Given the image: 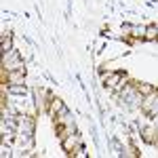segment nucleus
<instances>
[{
	"label": "nucleus",
	"mask_w": 158,
	"mask_h": 158,
	"mask_svg": "<svg viewBox=\"0 0 158 158\" xmlns=\"http://www.w3.org/2000/svg\"><path fill=\"white\" fill-rule=\"evenodd\" d=\"M2 68H4L6 72H13V70H25V68H23V61H21V57H19V53H17V51H11V53H6V55H4Z\"/></svg>",
	"instance_id": "nucleus-1"
},
{
	"label": "nucleus",
	"mask_w": 158,
	"mask_h": 158,
	"mask_svg": "<svg viewBox=\"0 0 158 158\" xmlns=\"http://www.w3.org/2000/svg\"><path fill=\"white\" fill-rule=\"evenodd\" d=\"M23 76L25 70H13V72H6V80L11 85H23Z\"/></svg>",
	"instance_id": "nucleus-2"
},
{
	"label": "nucleus",
	"mask_w": 158,
	"mask_h": 158,
	"mask_svg": "<svg viewBox=\"0 0 158 158\" xmlns=\"http://www.w3.org/2000/svg\"><path fill=\"white\" fill-rule=\"evenodd\" d=\"M74 146H80V137H78L76 133H70L65 139H63V148H65L68 152H72Z\"/></svg>",
	"instance_id": "nucleus-3"
},
{
	"label": "nucleus",
	"mask_w": 158,
	"mask_h": 158,
	"mask_svg": "<svg viewBox=\"0 0 158 158\" xmlns=\"http://www.w3.org/2000/svg\"><path fill=\"white\" fill-rule=\"evenodd\" d=\"M120 74H108L106 76V82H108V86H118L120 85Z\"/></svg>",
	"instance_id": "nucleus-4"
},
{
	"label": "nucleus",
	"mask_w": 158,
	"mask_h": 158,
	"mask_svg": "<svg viewBox=\"0 0 158 158\" xmlns=\"http://www.w3.org/2000/svg\"><path fill=\"white\" fill-rule=\"evenodd\" d=\"M2 53L6 55V53H11V36H6L2 40Z\"/></svg>",
	"instance_id": "nucleus-5"
},
{
	"label": "nucleus",
	"mask_w": 158,
	"mask_h": 158,
	"mask_svg": "<svg viewBox=\"0 0 158 158\" xmlns=\"http://www.w3.org/2000/svg\"><path fill=\"white\" fill-rule=\"evenodd\" d=\"M137 91H139L141 95H150V93H154V89L148 86V85H139V86H137Z\"/></svg>",
	"instance_id": "nucleus-6"
},
{
	"label": "nucleus",
	"mask_w": 158,
	"mask_h": 158,
	"mask_svg": "<svg viewBox=\"0 0 158 158\" xmlns=\"http://www.w3.org/2000/svg\"><path fill=\"white\" fill-rule=\"evenodd\" d=\"M146 36L148 38H156L158 36V30H156V27H148V30H146Z\"/></svg>",
	"instance_id": "nucleus-7"
}]
</instances>
